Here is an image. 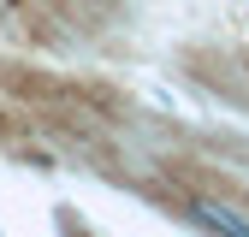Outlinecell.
Here are the masks:
<instances>
[{"mask_svg": "<svg viewBox=\"0 0 249 237\" xmlns=\"http://www.w3.org/2000/svg\"><path fill=\"white\" fill-rule=\"evenodd\" d=\"M190 220L208 225L213 237H249V220L237 214V207H220V202H196V207H190Z\"/></svg>", "mask_w": 249, "mask_h": 237, "instance_id": "1", "label": "cell"}]
</instances>
